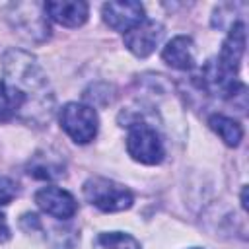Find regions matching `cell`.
Wrapping results in <instances>:
<instances>
[{
    "label": "cell",
    "mask_w": 249,
    "mask_h": 249,
    "mask_svg": "<svg viewBox=\"0 0 249 249\" xmlns=\"http://www.w3.org/2000/svg\"><path fill=\"white\" fill-rule=\"evenodd\" d=\"M4 72L6 82L21 93L23 109H27L29 113L33 109V117L41 113L49 121L53 97L47 91V78L35 58L23 51H10L4 56Z\"/></svg>",
    "instance_id": "1"
},
{
    "label": "cell",
    "mask_w": 249,
    "mask_h": 249,
    "mask_svg": "<svg viewBox=\"0 0 249 249\" xmlns=\"http://www.w3.org/2000/svg\"><path fill=\"white\" fill-rule=\"evenodd\" d=\"M84 196L101 212H123L134 202V196L126 187L105 177H89L84 183Z\"/></svg>",
    "instance_id": "2"
},
{
    "label": "cell",
    "mask_w": 249,
    "mask_h": 249,
    "mask_svg": "<svg viewBox=\"0 0 249 249\" xmlns=\"http://www.w3.org/2000/svg\"><path fill=\"white\" fill-rule=\"evenodd\" d=\"M126 152L132 160L144 163V165H156L163 160L165 148L156 132L154 126L146 123H132L128 124V134H126Z\"/></svg>",
    "instance_id": "3"
},
{
    "label": "cell",
    "mask_w": 249,
    "mask_h": 249,
    "mask_svg": "<svg viewBox=\"0 0 249 249\" xmlns=\"http://www.w3.org/2000/svg\"><path fill=\"white\" fill-rule=\"evenodd\" d=\"M60 126L62 130L76 142V144H88L95 138L99 119L95 109L84 103H66L60 109Z\"/></svg>",
    "instance_id": "4"
},
{
    "label": "cell",
    "mask_w": 249,
    "mask_h": 249,
    "mask_svg": "<svg viewBox=\"0 0 249 249\" xmlns=\"http://www.w3.org/2000/svg\"><path fill=\"white\" fill-rule=\"evenodd\" d=\"M101 14H103V21L119 33H126L146 19L144 6L140 2H132V0L107 2V4H103Z\"/></svg>",
    "instance_id": "5"
},
{
    "label": "cell",
    "mask_w": 249,
    "mask_h": 249,
    "mask_svg": "<svg viewBox=\"0 0 249 249\" xmlns=\"http://www.w3.org/2000/svg\"><path fill=\"white\" fill-rule=\"evenodd\" d=\"M163 37V27L161 23L154 19H144L136 27L124 33V47L138 58H146L148 54L154 53V49L160 45Z\"/></svg>",
    "instance_id": "6"
},
{
    "label": "cell",
    "mask_w": 249,
    "mask_h": 249,
    "mask_svg": "<svg viewBox=\"0 0 249 249\" xmlns=\"http://www.w3.org/2000/svg\"><path fill=\"white\" fill-rule=\"evenodd\" d=\"M35 202L43 212H47L49 216L58 218V220H68L78 210L76 198L68 191L58 189V187H43V189H39L35 193Z\"/></svg>",
    "instance_id": "7"
},
{
    "label": "cell",
    "mask_w": 249,
    "mask_h": 249,
    "mask_svg": "<svg viewBox=\"0 0 249 249\" xmlns=\"http://www.w3.org/2000/svg\"><path fill=\"white\" fill-rule=\"evenodd\" d=\"M45 14L64 27H80L88 19V4L80 0H58V2H45Z\"/></svg>",
    "instance_id": "8"
},
{
    "label": "cell",
    "mask_w": 249,
    "mask_h": 249,
    "mask_svg": "<svg viewBox=\"0 0 249 249\" xmlns=\"http://www.w3.org/2000/svg\"><path fill=\"white\" fill-rule=\"evenodd\" d=\"M243 53H245V23L235 21V23H231V27L228 31V37L224 39L220 54L216 58L222 66H226L228 70L237 74Z\"/></svg>",
    "instance_id": "9"
},
{
    "label": "cell",
    "mask_w": 249,
    "mask_h": 249,
    "mask_svg": "<svg viewBox=\"0 0 249 249\" xmlns=\"http://www.w3.org/2000/svg\"><path fill=\"white\" fill-rule=\"evenodd\" d=\"M161 58L175 70H191L195 66V43L187 35L173 37L161 51Z\"/></svg>",
    "instance_id": "10"
},
{
    "label": "cell",
    "mask_w": 249,
    "mask_h": 249,
    "mask_svg": "<svg viewBox=\"0 0 249 249\" xmlns=\"http://www.w3.org/2000/svg\"><path fill=\"white\" fill-rule=\"evenodd\" d=\"M14 10H16V14H14V25L25 21V25L18 29L21 35H25L31 41H41L37 33H41L43 39L49 37V23H47V19L43 16L45 12L41 14V12L35 10V14L29 19V4H18V6H14Z\"/></svg>",
    "instance_id": "11"
},
{
    "label": "cell",
    "mask_w": 249,
    "mask_h": 249,
    "mask_svg": "<svg viewBox=\"0 0 249 249\" xmlns=\"http://www.w3.org/2000/svg\"><path fill=\"white\" fill-rule=\"evenodd\" d=\"M208 124L222 138V142L226 146H231V148L239 146V142L243 138V128H241V124L237 121H233V119H230L226 115H212L208 119Z\"/></svg>",
    "instance_id": "12"
},
{
    "label": "cell",
    "mask_w": 249,
    "mask_h": 249,
    "mask_svg": "<svg viewBox=\"0 0 249 249\" xmlns=\"http://www.w3.org/2000/svg\"><path fill=\"white\" fill-rule=\"evenodd\" d=\"M23 109L21 93L12 88L8 82H0V123L14 119Z\"/></svg>",
    "instance_id": "13"
},
{
    "label": "cell",
    "mask_w": 249,
    "mask_h": 249,
    "mask_svg": "<svg viewBox=\"0 0 249 249\" xmlns=\"http://www.w3.org/2000/svg\"><path fill=\"white\" fill-rule=\"evenodd\" d=\"M93 249H140V243L128 233L107 231V233H99L95 237Z\"/></svg>",
    "instance_id": "14"
},
{
    "label": "cell",
    "mask_w": 249,
    "mask_h": 249,
    "mask_svg": "<svg viewBox=\"0 0 249 249\" xmlns=\"http://www.w3.org/2000/svg\"><path fill=\"white\" fill-rule=\"evenodd\" d=\"M16 183L4 175H0V206L12 202V198L16 196Z\"/></svg>",
    "instance_id": "15"
},
{
    "label": "cell",
    "mask_w": 249,
    "mask_h": 249,
    "mask_svg": "<svg viewBox=\"0 0 249 249\" xmlns=\"http://www.w3.org/2000/svg\"><path fill=\"white\" fill-rule=\"evenodd\" d=\"M8 239H10V228H8L6 218L0 214V243H4V241H8Z\"/></svg>",
    "instance_id": "16"
},
{
    "label": "cell",
    "mask_w": 249,
    "mask_h": 249,
    "mask_svg": "<svg viewBox=\"0 0 249 249\" xmlns=\"http://www.w3.org/2000/svg\"><path fill=\"white\" fill-rule=\"evenodd\" d=\"M241 206H243V210H247V187H243V191H241Z\"/></svg>",
    "instance_id": "17"
}]
</instances>
